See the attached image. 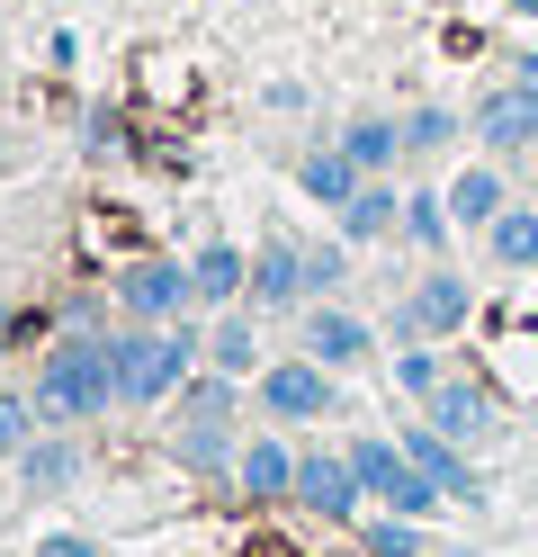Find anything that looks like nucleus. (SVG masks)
<instances>
[{
    "label": "nucleus",
    "instance_id": "1",
    "mask_svg": "<svg viewBox=\"0 0 538 557\" xmlns=\"http://www.w3.org/2000/svg\"><path fill=\"white\" fill-rule=\"evenodd\" d=\"M36 423L46 432H82V423H99L108 405H126V387H117V333H90V324H72L46 360H36Z\"/></svg>",
    "mask_w": 538,
    "mask_h": 557
},
{
    "label": "nucleus",
    "instance_id": "2",
    "mask_svg": "<svg viewBox=\"0 0 538 557\" xmlns=\"http://www.w3.org/2000/svg\"><path fill=\"white\" fill-rule=\"evenodd\" d=\"M207 360V333L179 315V324H126L117 333V387L126 405H171L189 387V369Z\"/></svg>",
    "mask_w": 538,
    "mask_h": 557
},
{
    "label": "nucleus",
    "instance_id": "3",
    "mask_svg": "<svg viewBox=\"0 0 538 557\" xmlns=\"http://www.w3.org/2000/svg\"><path fill=\"white\" fill-rule=\"evenodd\" d=\"M251 396H261L270 423H333L341 413V369H323L314 351H297V360H270L261 377H251Z\"/></svg>",
    "mask_w": 538,
    "mask_h": 557
},
{
    "label": "nucleus",
    "instance_id": "4",
    "mask_svg": "<svg viewBox=\"0 0 538 557\" xmlns=\"http://www.w3.org/2000/svg\"><path fill=\"white\" fill-rule=\"evenodd\" d=\"M350 468H359V485H368V504H386V512H430V504H449L440 485H430V468L413 459L404 441H386V432H368V441H350Z\"/></svg>",
    "mask_w": 538,
    "mask_h": 557
},
{
    "label": "nucleus",
    "instance_id": "5",
    "mask_svg": "<svg viewBox=\"0 0 538 557\" xmlns=\"http://www.w3.org/2000/svg\"><path fill=\"white\" fill-rule=\"evenodd\" d=\"M198 306V270L189 261H126L117 270V315L126 324H179Z\"/></svg>",
    "mask_w": 538,
    "mask_h": 557
},
{
    "label": "nucleus",
    "instance_id": "6",
    "mask_svg": "<svg viewBox=\"0 0 538 557\" xmlns=\"http://www.w3.org/2000/svg\"><path fill=\"white\" fill-rule=\"evenodd\" d=\"M466 315H476V288H466L458 270L430 261L413 288H404V306H395V333H404V342H440V333H458Z\"/></svg>",
    "mask_w": 538,
    "mask_h": 557
},
{
    "label": "nucleus",
    "instance_id": "7",
    "mask_svg": "<svg viewBox=\"0 0 538 557\" xmlns=\"http://www.w3.org/2000/svg\"><path fill=\"white\" fill-rule=\"evenodd\" d=\"M359 504H368V485H359L350 449H297V512H314V521H359Z\"/></svg>",
    "mask_w": 538,
    "mask_h": 557
},
{
    "label": "nucleus",
    "instance_id": "8",
    "mask_svg": "<svg viewBox=\"0 0 538 557\" xmlns=\"http://www.w3.org/2000/svg\"><path fill=\"white\" fill-rule=\"evenodd\" d=\"M251 306H314V243L297 234L251 243Z\"/></svg>",
    "mask_w": 538,
    "mask_h": 557
},
{
    "label": "nucleus",
    "instance_id": "9",
    "mask_svg": "<svg viewBox=\"0 0 538 557\" xmlns=\"http://www.w3.org/2000/svg\"><path fill=\"white\" fill-rule=\"evenodd\" d=\"M422 413L440 423L449 441H466V449H485V441H502V405H493V387H476V377H440V387L422 396Z\"/></svg>",
    "mask_w": 538,
    "mask_h": 557
},
{
    "label": "nucleus",
    "instance_id": "10",
    "mask_svg": "<svg viewBox=\"0 0 538 557\" xmlns=\"http://www.w3.org/2000/svg\"><path fill=\"white\" fill-rule=\"evenodd\" d=\"M466 126H476L485 153H529L538 145V90L529 82H493L476 109H466Z\"/></svg>",
    "mask_w": 538,
    "mask_h": 557
},
{
    "label": "nucleus",
    "instance_id": "11",
    "mask_svg": "<svg viewBox=\"0 0 538 557\" xmlns=\"http://www.w3.org/2000/svg\"><path fill=\"white\" fill-rule=\"evenodd\" d=\"M297 351H314L323 369H359V360H377V333H368V315H350V306L314 297V306H305V333H297Z\"/></svg>",
    "mask_w": 538,
    "mask_h": 557
},
{
    "label": "nucleus",
    "instance_id": "12",
    "mask_svg": "<svg viewBox=\"0 0 538 557\" xmlns=\"http://www.w3.org/2000/svg\"><path fill=\"white\" fill-rule=\"evenodd\" d=\"M395 441H404L413 459L430 468V485H440L449 504H485V476H476V459H466V441H449L440 423H430V413H422V423H404Z\"/></svg>",
    "mask_w": 538,
    "mask_h": 557
},
{
    "label": "nucleus",
    "instance_id": "13",
    "mask_svg": "<svg viewBox=\"0 0 538 557\" xmlns=\"http://www.w3.org/2000/svg\"><path fill=\"white\" fill-rule=\"evenodd\" d=\"M234 485H242L251 504H297V449H287L278 432L242 441V459H234Z\"/></svg>",
    "mask_w": 538,
    "mask_h": 557
},
{
    "label": "nucleus",
    "instance_id": "14",
    "mask_svg": "<svg viewBox=\"0 0 538 557\" xmlns=\"http://www.w3.org/2000/svg\"><path fill=\"white\" fill-rule=\"evenodd\" d=\"M297 189H305L314 207H333V216H341V207L368 189V162H359L350 145H314V153L297 162Z\"/></svg>",
    "mask_w": 538,
    "mask_h": 557
},
{
    "label": "nucleus",
    "instance_id": "15",
    "mask_svg": "<svg viewBox=\"0 0 538 557\" xmlns=\"http://www.w3.org/2000/svg\"><path fill=\"white\" fill-rule=\"evenodd\" d=\"M207 369L261 377V306H225V315L207 324Z\"/></svg>",
    "mask_w": 538,
    "mask_h": 557
},
{
    "label": "nucleus",
    "instance_id": "16",
    "mask_svg": "<svg viewBox=\"0 0 538 557\" xmlns=\"http://www.w3.org/2000/svg\"><path fill=\"white\" fill-rule=\"evenodd\" d=\"M18 485H27V495H72V485H82V449H72V432H36L18 449Z\"/></svg>",
    "mask_w": 538,
    "mask_h": 557
},
{
    "label": "nucleus",
    "instance_id": "17",
    "mask_svg": "<svg viewBox=\"0 0 538 557\" xmlns=\"http://www.w3.org/2000/svg\"><path fill=\"white\" fill-rule=\"evenodd\" d=\"M341 234H350V243H386V234H404V189H395L386 171H368V189L341 207Z\"/></svg>",
    "mask_w": 538,
    "mask_h": 557
},
{
    "label": "nucleus",
    "instance_id": "18",
    "mask_svg": "<svg viewBox=\"0 0 538 557\" xmlns=\"http://www.w3.org/2000/svg\"><path fill=\"white\" fill-rule=\"evenodd\" d=\"M502 207H512V181H502L493 162H466L458 181H449V216H458V225H476V234H485Z\"/></svg>",
    "mask_w": 538,
    "mask_h": 557
},
{
    "label": "nucleus",
    "instance_id": "19",
    "mask_svg": "<svg viewBox=\"0 0 538 557\" xmlns=\"http://www.w3.org/2000/svg\"><path fill=\"white\" fill-rule=\"evenodd\" d=\"M189 270H198V306H242L251 297V252L242 243H207Z\"/></svg>",
    "mask_w": 538,
    "mask_h": 557
},
{
    "label": "nucleus",
    "instance_id": "20",
    "mask_svg": "<svg viewBox=\"0 0 538 557\" xmlns=\"http://www.w3.org/2000/svg\"><path fill=\"white\" fill-rule=\"evenodd\" d=\"M234 413H242V377H225V369H207V377H189V387H179V423L234 432Z\"/></svg>",
    "mask_w": 538,
    "mask_h": 557
},
{
    "label": "nucleus",
    "instance_id": "21",
    "mask_svg": "<svg viewBox=\"0 0 538 557\" xmlns=\"http://www.w3.org/2000/svg\"><path fill=\"white\" fill-rule=\"evenodd\" d=\"M485 252H493V270H538V207H502L485 225Z\"/></svg>",
    "mask_w": 538,
    "mask_h": 557
},
{
    "label": "nucleus",
    "instance_id": "22",
    "mask_svg": "<svg viewBox=\"0 0 538 557\" xmlns=\"http://www.w3.org/2000/svg\"><path fill=\"white\" fill-rule=\"evenodd\" d=\"M171 459L189 468V476H225V468L242 459V441H234V432H207V423H179V432H171Z\"/></svg>",
    "mask_w": 538,
    "mask_h": 557
},
{
    "label": "nucleus",
    "instance_id": "23",
    "mask_svg": "<svg viewBox=\"0 0 538 557\" xmlns=\"http://www.w3.org/2000/svg\"><path fill=\"white\" fill-rule=\"evenodd\" d=\"M341 145L368 162V171H395V153H404V126H395V117H359V126H341Z\"/></svg>",
    "mask_w": 538,
    "mask_h": 557
},
{
    "label": "nucleus",
    "instance_id": "24",
    "mask_svg": "<svg viewBox=\"0 0 538 557\" xmlns=\"http://www.w3.org/2000/svg\"><path fill=\"white\" fill-rule=\"evenodd\" d=\"M449 234H458V216H449V189H440V198H404V243H413V252H440Z\"/></svg>",
    "mask_w": 538,
    "mask_h": 557
},
{
    "label": "nucleus",
    "instance_id": "25",
    "mask_svg": "<svg viewBox=\"0 0 538 557\" xmlns=\"http://www.w3.org/2000/svg\"><path fill=\"white\" fill-rule=\"evenodd\" d=\"M458 135H476V126H458V109H413V117H404V153L430 162V153H449Z\"/></svg>",
    "mask_w": 538,
    "mask_h": 557
},
{
    "label": "nucleus",
    "instance_id": "26",
    "mask_svg": "<svg viewBox=\"0 0 538 557\" xmlns=\"http://www.w3.org/2000/svg\"><path fill=\"white\" fill-rule=\"evenodd\" d=\"M46 432L36 423V396H18V387H0V468H18V449Z\"/></svg>",
    "mask_w": 538,
    "mask_h": 557
},
{
    "label": "nucleus",
    "instance_id": "27",
    "mask_svg": "<svg viewBox=\"0 0 538 557\" xmlns=\"http://www.w3.org/2000/svg\"><path fill=\"white\" fill-rule=\"evenodd\" d=\"M359 548H368V557H430L413 512H386V521H368V531H359Z\"/></svg>",
    "mask_w": 538,
    "mask_h": 557
},
{
    "label": "nucleus",
    "instance_id": "28",
    "mask_svg": "<svg viewBox=\"0 0 538 557\" xmlns=\"http://www.w3.org/2000/svg\"><path fill=\"white\" fill-rule=\"evenodd\" d=\"M440 351H422V342H404V351H395V387H404V396H430V387H440Z\"/></svg>",
    "mask_w": 538,
    "mask_h": 557
},
{
    "label": "nucleus",
    "instance_id": "29",
    "mask_svg": "<svg viewBox=\"0 0 538 557\" xmlns=\"http://www.w3.org/2000/svg\"><path fill=\"white\" fill-rule=\"evenodd\" d=\"M27 557H108V548H99L90 531H46V540H36Z\"/></svg>",
    "mask_w": 538,
    "mask_h": 557
},
{
    "label": "nucleus",
    "instance_id": "30",
    "mask_svg": "<svg viewBox=\"0 0 538 557\" xmlns=\"http://www.w3.org/2000/svg\"><path fill=\"white\" fill-rule=\"evenodd\" d=\"M341 278H350V261H341V252H323V243H314V297H333Z\"/></svg>",
    "mask_w": 538,
    "mask_h": 557
},
{
    "label": "nucleus",
    "instance_id": "31",
    "mask_svg": "<svg viewBox=\"0 0 538 557\" xmlns=\"http://www.w3.org/2000/svg\"><path fill=\"white\" fill-rule=\"evenodd\" d=\"M512 82H529V90H538V54H521V63H512Z\"/></svg>",
    "mask_w": 538,
    "mask_h": 557
},
{
    "label": "nucleus",
    "instance_id": "32",
    "mask_svg": "<svg viewBox=\"0 0 538 557\" xmlns=\"http://www.w3.org/2000/svg\"><path fill=\"white\" fill-rule=\"evenodd\" d=\"M502 10H512V18H538V0H502Z\"/></svg>",
    "mask_w": 538,
    "mask_h": 557
},
{
    "label": "nucleus",
    "instance_id": "33",
    "mask_svg": "<svg viewBox=\"0 0 538 557\" xmlns=\"http://www.w3.org/2000/svg\"><path fill=\"white\" fill-rule=\"evenodd\" d=\"M0 342H10V306H0Z\"/></svg>",
    "mask_w": 538,
    "mask_h": 557
},
{
    "label": "nucleus",
    "instance_id": "34",
    "mask_svg": "<svg viewBox=\"0 0 538 557\" xmlns=\"http://www.w3.org/2000/svg\"><path fill=\"white\" fill-rule=\"evenodd\" d=\"M0 512H10V485H0Z\"/></svg>",
    "mask_w": 538,
    "mask_h": 557
},
{
    "label": "nucleus",
    "instance_id": "35",
    "mask_svg": "<svg viewBox=\"0 0 538 557\" xmlns=\"http://www.w3.org/2000/svg\"><path fill=\"white\" fill-rule=\"evenodd\" d=\"M458 557H466V548H458Z\"/></svg>",
    "mask_w": 538,
    "mask_h": 557
}]
</instances>
